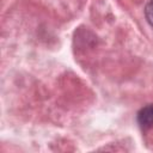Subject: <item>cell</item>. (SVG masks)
<instances>
[{
    "label": "cell",
    "mask_w": 153,
    "mask_h": 153,
    "mask_svg": "<svg viewBox=\"0 0 153 153\" xmlns=\"http://www.w3.org/2000/svg\"><path fill=\"white\" fill-rule=\"evenodd\" d=\"M137 122L145 129L153 127V105H147L139 111Z\"/></svg>",
    "instance_id": "6da1fadb"
},
{
    "label": "cell",
    "mask_w": 153,
    "mask_h": 153,
    "mask_svg": "<svg viewBox=\"0 0 153 153\" xmlns=\"http://www.w3.org/2000/svg\"><path fill=\"white\" fill-rule=\"evenodd\" d=\"M145 14L147 18V22L153 26V0H151L145 8Z\"/></svg>",
    "instance_id": "7a4b0ae2"
}]
</instances>
